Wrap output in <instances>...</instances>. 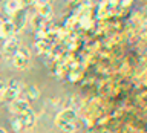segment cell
Returning a JSON list of instances; mask_svg holds the SVG:
<instances>
[{"instance_id": "obj_1", "label": "cell", "mask_w": 147, "mask_h": 133, "mask_svg": "<svg viewBox=\"0 0 147 133\" xmlns=\"http://www.w3.org/2000/svg\"><path fill=\"white\" fill-rule=\"evenodd\" d=\"M22 93V83L18 80H9L6 84H5V92H3V101L6 103H11L16 98H18Z\"/></svg>"}, {"instance_id": "obj_2", "label": "cell", "mask_w": 147, "mask_h": 133, "mask_svg": "<svg viewBox=\"0 0 147 133\" xmlns=\"http://www.w3.org/2000/svg\"><path fill=\"white\" fill-rule=\"evenodd\" d=\"M29 61H31V52L28 48H23V46H20L17 52L12 55V66L17 69H26L29 66Z\"/></svg>"}, {"instance_id": "obj_3", "label": "cell", "mask_w": 147, "mask_h": 133, "mask_svg": "<svg viewBox=\"0 0 147 133\" xmlns=\"http://www.w3.org/2000/svg\"><path fill=\"white\" fill-rule=\"evenodd\" d=\"M77 112L74 109H64L61 110L58 115H57V118H55V124L58 126V128H61L63 126H66V124H74V122H77Z\"/></svg>"}, {"instance_id": "obj_4", "label": "cell", "mask_w": 147, "mask_h": 133, "mask_svg": "<svg viewBox=\"0 0 147 133\" xmlns=\"http://www.w3.org/2000/svg\"><path fill=\"white\" fill-rule=\"evenodd\" d=\"M28 109H31L29 107V101H26L25 98H20V96L9 103V110H11L12 113H16V115H20Z\"/></svg>"}, {"instance_id": "obj_5", "label": "cell", "mask_w": 147, "mask_h": 133, "mask_svg": "<svg viewBox=\"0 0 147 133\" xmlns=\"http://www.w3.org/2000/svg\"><path fill=\"white\" fill-rule=\"evenodd\" d=\"M18 48H20V40H18L17 37H9V38H6V41H5V44H3V52L12 57V55L18 50Z\"/></svg>"}, {"instance_id": "obj_6", "label": "cell", "mask_w": 147, "mask_h": 133, "mask_svg": "<svg viewBox=\"0 0 147 133\" xmlns=\"http://www.w3.org/2000/svg\"><path fill=\"white\" fill-rule=\"evenodd\" d=\"M18 119L22 121L23 127H32V126H34V122H35V113L32 112L31 109H28L23 113L18 115Z\"/></svg>"}, {"instance_id": "obj_7", "label": "cell", "mask_w": 147, "mask_h": 133, "mask_svg": "<svg viewBox=\"0 0 147 133\" xmlns=\"http://www.w3.org/2000/svg\"><path fill=\"white\" fill-rule=\"evenodd\" d=\"M37 11H38V15L43 18V20H51L52 18V14H54V9L51 6V3H46V5H37Z\"/></svg>"}, {"instance_id": "obj_8", "label": "cell", "mask_w": 147, "mask_h": 133, "mask_svg": "<svg viewBox=\"0 0 147 133\" xmlns=\"http://www.w3.org/2000/svg\"><path fill=\"white\" fill-rule=\"evenodd\" d=\"M35 48H37V50H38V54H46V52H49V50L52 49V41H51L49 37H46V38H43V40L35 41Z\"/></svg>"}, {"instance_id": "obj_9", "label": "cell", "mask_w": 147, "mask_h": 133, "mask_svg": "<svg viewBox=\"0 0 147 133\" xmlns=\"http://www.w3.org/2000/svg\"><path fill=\"white\" fill-rule=\"evenodd\" d=\"M5 8H6V12L8 14H17L23 8L22 6V0H6Z\"/></svg>"}, {"instance_id": "obj_10", "label": "cell", "mask_w": 147, "mask_h": 133, "mask_svg": "<svg viewBox=\"0 0 147 133\" xmlns=\"http://www.w3.org/2000/svg\"><path fill=\"white\" fill-rule=\"evenodd\" d=\"M38 96H40V92H38V89H37L35 86H28L23 98H25L26 101H32V99H37Z\"/></svg>"}, {"instance_id": "obj_11", "label": "cell", "mask_w": 147, "mask_h": 133, "mask_svg": "<svg viewBox=\"0 0 147 133\" xmlns=\"http://www.w3.org/2000/svg\"><path fill=\"white\" fill-rule=\"evenodd\" d=\"M12 128H14V132H22L25 127H23V124H22V121H20V119H18V118H16V119L12 121Z\"/></svg>"}, {"instance_id": "obj_12", "label": "cell", "mask_w": 147, "mask_h": 133, "mask_svg": "<svg viewBox=\"0 0 147 133\" xmlns=\"http://www.w3.org/2000/svg\"><path fill=\"white\" fill-rule=\"evenodd\" d=\"M37 5V0H22V6H34Z\"/></svg>"}, {"instance_id": "obj_13", "label": "cell", "mask_w": 147, "mask_h": 133, "mask_svg": "<svg viewBox=\"0 0 147 133\" xmlns=\"http://www.w3.org/2000/svg\"><path fill=\"white\" fill-rule=\"evenodd\" d=\"M119 5H121L123 8H127V6H130V3H132V0H119L118 2Z\"/></svg>"}, {"instance_id": "obj_14", "label": "cell", "mask_w": 147, "mask_h": 133, "mask_svg": "<svg viewBox=\"0 0 147 133\" xmlns=\"http://www.w3.org/2000/svg\"><path fill=\"white\" fill-rule=\"evenodd\" d=\"M3 92H5V83L0 81V98H3Z\"/></svg>"}, {"instance_id": "obj_15", "label": "cell", "mask_w": 147, "mask_h": 133, "mask_svg": "<svg viewBox=\"0 0 147 133\" xmlns=\"http://www.w3.org/2000/svg\"><path fill=\"white\" fill-rule=\"evenodd\" d=\"M119 0H106V3H109L110 6H115V5H118Z\"/></svg>"}, {"instance_id": "obj_16", "label": "cell", "mask_w": 147, "mask_h": 133, "mask_svg": "<svg viewBox=\"0 0 147 133\" xmlns=\"http://www.w3.org/2000/svg\"><path fill=\"white\" fill-rule=\"evenodd\" d=\"M49 2H51V0H37V5H46Z\"/></svg>"}, {"instance_id": "obj_17", "label": "cell", "mask_w": 147, "mask_h": 133, "mask_svg": "<svg viewBox=\"0 0 147 133\" xmlns=\"http://www.w3.org/2000/svg\"><path fill=\"white\" fill-rule=\"evenodd\" d=\"M0 133H8L6 128H0Z\"/></svg>"}, {"instance_id": "obj_18", "label": "cell", "mask_w": 147, "mask_h": 133, "mask_svg": "<svg viewBox=\"0 0 147 133\" xmlns=\"http://www.w3.org/2000/svg\"><path fill=\"white\" fill-rule=\"evenodd\" d=\"M0 60H2V55H0Z\"/></svg>"}, {"instance_id": "obj_19", "label": "cell", "mask_w": 147, "mask_h": 133, "mask_svg": "<svg viewBox=\"0 0 147 133\" xmlns=\"http://www.w3.org/2000/svg\"><path fill=\"white\" fill-rule=\"evenodd\" d=\"M0 11H2V8H0Z\"/></svg>"}]
</instances>
